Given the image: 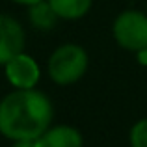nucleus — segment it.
<instances>
[{"label": "nucleus", "instance_id": "nucleus-1", "mask_svg": "<svg viewBox=\"0 0 147 147\" xmlns=\"http://www.w3.org/2000/svg\"><path fill=\"white\" fill-rule=\"evenodd\" d=\"M52 102L43 91L17 90L0 100V134L13 142H37L50 129Z\"/></svg>", "mask_w": 147, "mask_h": 147}, {"label": "nucleus", "instance_id": "nucleus-2", "mask_svg": "<svg viewBox=\"0 0 147 147\" xmlns=\"http://www.w3.org/2000/svg\"><path fill=\"white\" fill-rule=\"evenodd\" d=\"M88 63V52L80 45H61L49 58V76L60 86H69L84 76Z\"/></svg>", "mask_w": 147, "mask_h": 147}, {"label": "nucleus", "instance_id": "nucleus-3", "mask_svg": "<svg viewBox=\"0 0 147 147\" xmlns=\"http://www.w3.org/2000/svg\"><path fill=\"white\" fill-rule=\"evenodd\" d=\"M114 39L119 47L140 52L147 49V15L142 11H123L114 21Z\"/></svg>", "mask_w": 147, "mask_h": 147}, {"label": "nucleus", "instance_id": "nucleus-4", "mask_svg": "<svg viewBox=\"0 0 147 147\" xmlns=\"http://www.w3.org/2000/svg\"><path fill=\"white\" fill-rule=\"evenodd\" d=\"M4 67H6V76L9 84L17 90H34L36 84L39 82V65L32 56L24 52L17 54Z\"/></svg>", "mask_w": 147, "mask_h": 147}, {"label": "nucleus", "instance_id": "nucleus-5", "mask_svg": "<svg viewBox=\"0 0 147 147\" xmlns=\"http://www.w3.org/2000/svg\"><path fill=\"white\" fill-rule=\"evenodd\" d=\"M24 50V30L9 15H0V65Z\"/></svg>", "mask_w": 147, "mask_h": 147}, {"label": "nucleus", "instance_id": "nucleus-6", "mask_svg": "<svg viewBox=\"0 0 147 147\" xmlns=\"http://www.w3.org/2000/svg\"><path fill=\"white\" fill-rule=\"evenodd\" d=\"M84 140L78 129L71 125L50 127L47 132L37 140L39 147H82Z\"/></svg>", "mask_w": 147, "mask_h": 147}, {"label": "nucleus", "instance_id": "nucleus-7", "mask_svg": "<svg viewBox=\"0 0 147 147\" xmlns=\"http://www.w3.org/2000/svg\"><path fill=\"white\" fill-rule=\"evenodd\" d=\"M49 4L58 17L67 21L84 17L91 7V0H49Z\"/></svg>", "mask_w": 147, "mask_h": 147}, {"label": "nucleus", "instance_id": "nucleus-8", "mask_svg": "<svg viewBox=\"0 0 147 147\" xmlns=\"http://www.w3.org/2000/svg\"><path fill=\"white\" fill-rule=\"evenodd\" d=\"M28 17L32 21V24L36 28H41V30H50L54 28L58 21V15L56 11L52 9V6L49 4V0H43L39 4H34L30 6V11H28Z\"/></svg>", "mask_w": 147, "mask_h": 147}, {"label": "nucleus", "instance_id": "nucleus-9", "mask_svg": "<svg viewBox=\"0 0 147 147\" xmlns=\"http://www.w3.org/2000/svg\"><path fill=\"white\" fill-rule=\"evenodd\" d=\"M130 147H147V117L134 123L129 134Z\"/></svg>", "mask_w": 147, "mask_h": 147}, {"label": "nucleus", "instance_id": "nucleus-10", "mask_svg": "<svg viewBox=\"0 0 147 147\" xmlns=\"http://www.w3.org/2000/svg\"><path fill=\"white\" fill-rule=\"evenodd\" d=\"M11 147H39L37 142H13Z\"/></svg>", "mask_w": 147, "mask_h": 147}, {"label": "nucleus", "instance_id": "nucleus-11", "mask_svg": "<svg viewBox=\"0 0 147 147\" xmlns=\"http://www.w3.org/2000/svg\"><path fill=\"white\" fill-rule=\"evenodd\" d=\"M136 54H138V61H140L142 65H147V49L140 50V52H136Z\"/></svg>", "mask_w": 147, "mask_h": 147}, {"label": "nucleus", "instance_id": "nucleus-12", "mask_svg": "<svg viewBox=\"0 0 147 147\" xmlns=\"http://www.w3.org/2000/svg\"><path fill=\"white\" fill-rule=\"evenodd\" d=\"M13 2L24 4V6H34V4H39V2H43V0H13Z\"/></svg>", "mask_w": 147, "mask_h": 147}]
</instances>
